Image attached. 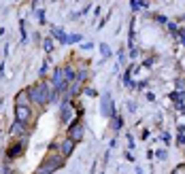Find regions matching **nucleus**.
Listing matches in <instances>:
<instances>
[{"label":"nucleus","mask_w":185,"mask_h":174,"mask_svg":"<svg viewBox=\"0 0 185 174\" xmlns=\"http://www.w3.org/2000/svg\"><path fill=\"white\" fill-rule=\"evenodd\" d=\"M53 92V87H51L49 79H40L36 81L34 85H30L28 87V93H30V102L38 108H45V106H49V96Z\"/></svg>","instance_id":"f257e3e1"},{"label":"nucleus","mask_w":185,"mask_h":174,"mask_svg":"<svg viewBox=\"0 0 185 174\" xmlns=\"http://www.w3.org/2000/svg\"><path fill=\"white\" fill-rule=\"evenodd\" d=\"M64 163H66V159L58 151H49L45 155V159L40 162V166L34 170V174H53V172H58L60 168H64Z\"/></svg>","instance_id":"f03ea898"},{"label":"nucleus","mask_w":185,"mask_h":174,"mask_svg":"<svg viewBox=\"0 0 185 174\" xmlns=\"http://www.w3.org/2000/svg\"><path fill=\"white\" fill-rule=\"evenodd\" d=\"M74 147H77V144H74L73 140L68 138V136H64V138L55 140V142H51V144H49V151H58L64 159H68V157L74 153Z\"/></svg>","instance_id":"7ed1b4c3"},{"label":"nucleus","mask_w":185,"mask_h":174,"mask_svg":"<svg viewBox=\"0 0 185 174\" xmlns=\"http://www.w3.org/2000/svg\"><path fill=\"white\" fill-rule=\"evenodd\" d=\"M66 136L73 140L74 144H79L81 140H85V123H83V121H81L79 117H77L73 123H70V125L66 128Z\"/></svg>","instance_id":"20e7f679"},{"label":"nucleus","mask_w":185,"mask_h":174,"mask_svg":"<svg viewBox=\"0 0 185 174\" xmlns=\"http://www.w3.org/2000/svg\"><path fill=\"white\" fill-rule=\"evenodd\" d=\"M26 147H28V142L11 140L9 147H7V151H4V159H7V162H15L17 157H21V155L26 153Z\"/></svg>","instance_id":"39448f33"},{"label":"nucleus","mask_w":185,"mask_h":174,"mask_svg":"<svg viewBox=\"0 0 185 174\" xmlns=\"http://www.w3.org/2000/svg\"><path fill=\"white\" fill-rule=\"evenodd\" d=\"M77 115H74V102H60V123L62 125H70Z\"/></svg>","instance_id":"423d86ee"},{"label":"nucleus","mask_w":185,"mask_h":174,"mask_svg":"<svg viewBox=\"0 0 185 174\" xmlns=\"http://www.w3.org/2000/svg\"><path fill=\"white\" fill-rule=\"evenodd\" d=\"M9 136H11L13 140L30 138V125H24V123H19V121H15V119H13L11 128H9Z\"/></svg>","instance_id":"0eeeda50"},{"label":"nucleus","mask_w":185,"mask_h":174,"mask_svg":"<svg viewBox=\"0 0 185 174\" xmlns=\"http://www.w3.org/2000/svg\"><path fill=\"white\" fill-rule=\"evenodd\" d=\"M115 113L117 111H115V102H113V98H111V92H104L102 93V102H100V115L111 119Z\"/></svg>","instance_id":"6e6552de"},{"label":"nucleus","mask_w":185,"mask_h":174,"mask_svg":"<svg viewBox=\"0 0 185 174\" xmlns=\"http://www.w3.org/2000/svg\"><path fill=\"white\" fill-rule=\"evenodd\" d=\"M34 119V111L32 106H15V121L24 123V125H30Z\"/></svg>","instance_id":"1a4fd4ad"},{"label":"nucleus","mask_w":185,"mask_h":174,"mask_svg":"<svg viewBox=\"0 0 185 174\" xmlns=\"http://www.w3.org/2000/svg\"><path fill=\"white\" fill-rule=\"evenodd\" d=\"M77 68V77H74V81L77 83H81V85H85L87 81H89V68H87V62L83 64H79V66H74Z\"/></svg>","instance_id":"9d476101"},{"label":"nucleus","mask_w":185,"mask_h":174,"mask_svg":"<svg viewBox=\"0 0 185 174\" xmlns=\"http://www.w3.org/2000/svg\"><path fill=\"white\" fill-rule=\"evenodd\" d=\"M49 32H51V38H55L58 43H62V45H68V34L62 30L60 26H53V23H51V26H49Z\"/></svg>","instance_id":"9b49d317"},{"label":"nucleus","mask_w":185,"mask_h":174,"mask_svg":"<svg viewBox=\"0 0 185 174\" xmlns=\"http://www.w3.org/2000/svg\"><path fill=\"white\" fill-rule=\"evenodd\" d=\"M62 72H64V79H66L68 85L74 83V77H77V68H74V64H70V62L62 64Z\"/></svg>","instance_id":"f8f14e48"},{"label":"nucleus","mask_w":185,"mask_h":174,"mask_svg":"<svg viewBox=\"0 0 185 174\" xmlns=\"http://www.w3.org/2000/svg\"><path fill=\"white\" fill-rule=\"evenodd\" d=\"M15 106H32V102H30V93H28V87L15 93Z\"/></svg>","instance_id":"ddd939ff"},{"label":"nucleus","mask_w":185,"mask_h":174,"mask_svg":"<svg viewBox=\"0 0 185 174\" xmlns=\"http://www.w3.org/2000/svg\"><path fill=\"white\" fill-rule=\"evenodd\" d=\"M121 128H123V117L119 115V113H115V115L111 117V129L113 132H119Z\"/></svg>","instance_id":"4468645a"},{"label":"nucleus","mask_w":185,"mask_h":174,"mask_svg":"<svg viewBox=\"0 0 185 174\" xmlns=\"http://www.w3.org/2000/svg\"><path fill=\"white\" fill-rule=\"evenodd\" d=\"M40 45H43V51H45L47 55H49V53H53V49H55V43H53V38H51V36H45Z\"/></svg>","instance_id":"2eb2a0df"},{"label":"nucleus","mask_w":185,"mask_h":174,"mask_svg":"<svg viewBox=\"0 0 185 174\" xmlns=\"http://www.w3.org/2000/svg\"><path fill=\"white\" fill-rule=\"evenodd\" d=\"M98 49H100V55H102V59H109V58L113 55L111 47L107 45V43H100V45H98Z\"/></svg>","instance_id":"dca6fc26"},{"label":"nucleus","mask_w":185,"mask_h":174,"mask_svg":"<svg viewBox=\"0 0 185 174\" xmlns=\"http://www.w3.org/2000/svg\"><path fill=\"white\" fill-rule=\"evenodd\" d=\"M170 100H173L174 104H181L185 100V92H173L170 93Z\"/></svg>","instance_id":"f3484780"},{"label":"nucleus","mask_w":185,"mask_h":174,"mask_svg":"<svg viewBox=\"0 0 185 174\" xmlns=\"http://www.w3.org/2000/svg\"><path fill=\"white\" fill-rule=\"evenodd\" d=\"M130 9H132V11H140V9H149V2H138V0H132V2H130Z\"/></svg>","instance_id":"a211bd4d"},{"label":"nucleus","mask_w":185,"mask_h":174,"mask_svg":"<svg viewBox=\"0 0 185 174\" xmlns=\"http://www.w3.org/2000/svg\"><path fill=\"white\" fill-rule=\"evenodd\" d=\"M47 72H49V58H47L45 62H43V64H40V70H38L40 79H45V77H47Z\"/></svg>","instance_id":"6ab92c4d"},{"label":"nucleus","mask_w":185,"mask_h":174,"mask_svg":"<svg viewBox=\"0 0 185 174\" xmlns=\"http://www.w3.org/2000/svg\"><path fill=\"white\" fill-rule=\"evenodd\" d=\"M0 172H2V174H15V170H13L11 162H7V159H4V163L0 166Z\"/></svg>","instance_id":"aec40b11"},{"label":"nucleus","mask_w":185,"mask_h":174,"mask_svg":"<svg viewBox=\"0 0 185 174\" xmlns=\"http://www.w3.org/2000/svg\"><path fill=\"white\" fill-rule=\"evenodd\" d=\"M19 32H21V43H28V32H26V21L19 19Z\"/></svg>","instance_id":"412c9836"},{"label":"nucleus","mask_w":185,"mask_h":174,"mask_svg":"<svg viewBox=\"0 0 185 174\" xmlns=\"http://www.w3.org/2000/svg\"><path fill=\"white\" fill-rule=\"evenodd\" d=\"M34 15H36L38 23H47V15H45V11H43V9H36V11H34Z\"/></svg>","instance_id":"4be33fe9"},{"label":"nucleus","mask_w":185,"mask_h":174,"mask_svg":"<svg viewBox=\"0 0 185 174\" xmlns=\"http://www.w3.org/2000/svg\"><path fill=\"white\" fill-rule=\"evenodd\" d=\"M166 26H168V30H170V34H173V36H179V30H181V28H179L174 21H168Z\"/></svg>","instance_id":"5701e85b"},{"label":"nucleus","mask_w":185,"mask_h":174,"mask_svg":"<svg viewBox=\"0 0 185 174\" xmlns=\"http://www.w3.org/2000/svg\"><path fill=\"white\" fill-rule=\"evenodd\" d=\"M83 36L81 34H68V45H74V43H81Z\"/></svg>","instance_id":"b1692460"},{"label":"nucleus","mask_w":185,"mask_h":174,"mask_svg":"<svg viewBox=\"0 0 185 174\" xmlns=\"http://www.w3.org/2000/svg\"><path fill=\"white\" fill-rule=\"evenodd\" d=\"M83 93H85L87 98H96V96H98V92H96L94 87H83Z\"/></svg>","instance_id":"393cba45"},{"label":"nucleus","mask_w":185,"mask_h":174,"mask_svg":"<svg viewBox=\"0 0 185 174\" xmlns=\"http://www.w3.org/2000/svg\"><path fill=\"white\" fill-rule=\"evenodd\" d=\"M153 19H155L158 23H168V19H166V15H160V13H158V15H153Z\"/></svg>","instance_id":"a878e982"},{"label":"nucleus","mask_w":185,"mask_h":174,"mask_svg":"<svg viewBox=\"0 0 185 174\" xmlns=\"http://www.w3.org/2000/svg\"><path fill=\"white\" fill-rule=\"evenodd\" d=\"M81 49H83V51H89V49H94V43H89V40H87V43L81 45Z\"/></svg>","instance_id":"bb28decb"},{"label":"nucleus","mask_w":185,"mask_h":174,"mask_svg":"<svg viewBox=\"0 0 185 174\" xmlns=\"http://www.w3.org/2000/svg\"><path fill=\"white\" fill-rule=\"evenodd\" d=\"M155 155H158L160 159H166V157H168V153L164 151V149H160V151H155Z\"/></svg>","instance_id":"cd10ccee"},{"label":"nucleus","mask_w":185,"mask_h":174,"mask_svg":"<svg viewBox=\"0 0 185 174\" xmlns=\"http://www.w3.org/2000/svg\"><path fill=\"white\" fill-rule=\"evenodd\" d=\"M177 144H179V147H185V134H179V138H177Z\"/></svg>","instance_id":"c85d7f7f"},{"label":"nucleus","mask_w":185,"mask_h":174,"mask_svg":"<svg viewBox=\"0 0 185 174\" xmlns=\"http://www.w3.org/2000/svg\"><path fill=\"white\" fill-rule=\"evenodd\" d=\"M147 85L149 81H140V83H136V89H147Z\"/></svg>","instance_id":"c756f323"},{"label":"nucleus","mask_w":185,"mask_h":174,"mask_svg":"<svg viewBox=\"0 0 185 174\" xmlns=\"http://www.w3.org/2000/svg\"><path fill=\"white\" fill-rule=\"evenodd\" d=\"M32 40H34V43H43V38H40V32H34V34H32Z\"/></svg>","instance_id":"7c9ffc66"},{"label":"nucleus","mask_w":185,"mask_h":174,"mask_svg":"<svg viewBox=\"0 0 185 174\" xmlns=\"http://www.w3.org/2000/svg\"><path fill=\"white\" fill-rule=\"evenodd\" d=\"M153 62H155V58H147V59H145V64H143V66H145V68H149V66H153Z\"/></svg>","instance_id":"2f4dec72"},{"label":"nucleus","mask_w":185,"mask_h":174,"mask_svg":"<svg viewBox=\"0 0 185 174\" xmlns=\"http://www.w3.org/2000/svg\"><path fill=\"white\" fill-rule=\"evenodd\" d=\"M149 136H151V132H149V129H143V134H140V138H143V140H147Z\"/></svg>","instance_id":"473e14b6"},{"label":"nucleus","mask_w":185,"mask_h":174,"mask_svg":"<svg viewBox=\"0 0 185 174\" xmlns=\"http://www.w3.org/2000/svg\"><path fill=\"white\" fill-rule=\"evenodd\" d=\"M128 111H130V113H136V104L134 102H128Z\"/></svg>","instance_id":"72a5a7b5"},{"label":"nucleus","mask_w":185,"mask_h":174,"mask_svg":"<svg viewBox=\"0 0 185 174\" xmlns=\"http://www.w3.org/2000/svg\"><path fill=\"white\" fill-rule=\"evenodd\" d=\"M162 140H164L166 144H170V134H162Z\"/></svg>","instance_id":"f704fd0d"},{"label":"nucleus","mask_w":185,"mask_h":174,"mask_svg":"<svg viewBox=\"0 0 185 174\" xmlns=\"http://www.w3.org/2000/svg\"><path fill=\"white\" fill-rule=\"evenodd\" d=\"M179 38H181V43H183V47H185V30H179Z\"/></svg>","instance_id":"c9c22d12"},{"label":"nucleus","mask_w":185,"mask_h":174,"mask_svg":"<svg viewBox=\"0 0 185 174\" xmlns=\"http://www.w3.org/2000/svg\"><path fill=\"white\" fill-rule=\"evenodd\" d=\"M126 159H128V162H134V155H132L130 151H126Z\"/></svg>","instance_id":"e433bc0d"},{"label":"nucleus","mask_w":185,"mask_h":174,"mask_svg":"<svg viewBox=\"0 0 185 174\" xmlns=\"http://www.w3.org/2000/svg\"><path fill=\"white\" fill-rule=\"evenodd\" d=\"M177 132H179V134H185V125H177Z\"/></svg>","instance_id":"4c0bfd02"},{"label":"nucleus","mask_w":185,"mask_h":174,"mask_svg":"<svg viewBox=\"0 0 185 174\" xmlns=\"http://www.w3.org/2000/svg\"><path fill=\"white\" fill-rule=\"evenodd\" d=\"M2 72H4V64L0 62V74H2Z\"/></svg>","instance_id":"58836bf2"},{"label":"nucleus","mask_w":185,"mask_h":174,"mask_svg":"<svg viewBox=\"0 0 185 174\" xmlns=\"http://www.w3.org/2000/svg\"><path fill=\"white\" fill-rule=\"evenodd\" d=\"M102 174H104V172H102Z\"/></svg>","instance_id":"ea45409f"}]
</instances>
